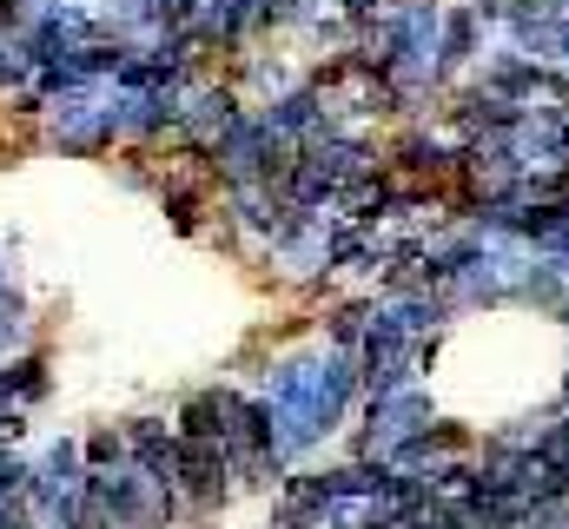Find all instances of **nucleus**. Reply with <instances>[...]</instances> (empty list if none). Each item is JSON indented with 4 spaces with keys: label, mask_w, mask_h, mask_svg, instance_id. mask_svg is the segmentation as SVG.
I'll use <instances>...</instances> for the list:
<instances>
[{
    "label": "nucleus",
    "mask_w": 569,
    "mask_h": 529,
    "mask_svg": "<svg viewBox=\"0 0 569 529\" xmlns=\"http://www.w3.org/2000/svg\"><path fill=\"white\" fill-rule=\"evenodd\" d=\"M483 53H490V27L477 20L470 0H450V7H443V27H437V67H443V80L457 87Z\"/></svg>",
    "instance_id": "f257e3e1"
},
{
    "label": "nucleus",
    "mask_w": 569,
    "mask_h": 529,
    "mask_svg": "<svg viewBox=\"0 0 569 529\" xmlns=\"http://www.w3.org/2000/svg\"><path fill=\"white\" fill-rule=\"evenodd\" d=\"M371 318H378V291H351V298H325L318 331H325L331 351H351L358 358V345L371 338Z\"/></svg>",
    "instance_id": "f03ea898"
},
{
    "label": "nucleus",
    "mask_w": 569,
    "mask_h": 529,
    "mask_svg": "<svg viewBox=\"0 0 569 529\" xmlns=\"http://www.w3.org/2000/svg\"><path fill=\"white\" fill-rule=\"evenodd\" d=\"M80 457H87V470H120V463H133V457H127V423L87 430V437H80Z\"/></svg>",
    "instance_id": "7ed1b4c3"
},
{
    "label": "nucleus",
    "mask_w": 569,
    "mask_h": 529,
    "mask_svg": "<svg viewBox=\"0 0 569 529\" xmlns=\"http://www.w3.org/2000/svg\"><path fill=\"white\" fill-rule=\"evenodd\" d=\"M272 529H325V510H311L298 497H272Z\"/></svg>",
    "instance_id": "20e7f679"
},
{
    "label": "nucleus",
    "mask_w": 569,
    "mask_h": 529,
    "mask_svg": "<svg viewBox=\"0 0 569 529\" xmlns=\"http://www.w3.org/2000/svg\"><path fill=\"white\" fill-rule=\"evenodd\" d=\"M510 13H537V20H563L569 0H510Z\"/></svg>",
    "instance_id": "39448f33"
},
{
    "label": "nucleus",
    "mask_w": 569,
    "mask_h": 529,
    "mask_svg": "<svg viewBox=\"0 0 569 529\" xmlns=\"http://www.w3.org/2000/svg\"><path fill=\"white\" fill-rule=\"evenodd\" d=\"M477 7V20L490 27V33H503V20H510V0H470Z\"/></svg>",
    "instance_id": "423d86ee"
},
{
    "label": "nucleus",
    "mask_w": 569,
    "mask_h": 529,
    "mask_svg": "<svg viewBox=\"0 0 569 529\" xmlns=\"http://www.w3.org/2000/svg\"><path fill=\"white\" fill-rule=\"evenodd\" d=\"M557 67L569 73V13H563V27H557Z\"/></svg>",
    "instance_id": "0eeeda50"
},
{
    "label": "nucleus",
    "mask_w": 569,
    "mask_h": 529,
    "mask_svg": "<svg viewBox=\"0 0 569 529\" xmlns=\"http://www.w3.org/2000/svg\"><path fill=\"white\" fill-rule=\"evenodd\" d=\"M563 497H569V470H563Z\"/></svg>",
    "instance_id": "6e6552de"
}]
</instances>
